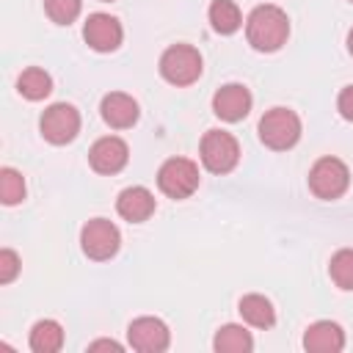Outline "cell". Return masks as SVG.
I'll list each match as a JSON object with an SVG mask.
<instances>
[{"label":"cell","mask_w":353,"mask_h":353,"mask_svg":"<svg viewBox=\"0 0 353 353\" xmlns=\"http://www.w3.org/2000/svg\"><path fill=\"white\" fill-rule=\"evenodd\" d=\"M290 36V19L279 6H256L245 19V39L259 52H276Z\"/></svg>","instance_id":"cell-1"},{"label":"cell","mask_w":353,"mask_h":353,"mask_svg":"<svg viewBox=\"0 0 353 353\" xmlns=\"http://www.w3.org/2000/svg\"><path fill=\"white\" fill-rule=\"evenodd\" d=\"M301 138V119L295 116V110L290 108H270L262 119H259V141L268 149L284 152L292 149Z\"/></svg>","instance_id":"cell-2"},{"label":"cell","mask_w":353,"mask_h":353,"mask_svg":"<svg viewBox=\"0 0 353 353\" xmlns=\"http://www.w3.org/2000/svg\"><path fill=\"white\" fill-rule=\"evenodd\" d=\"M160 74L171 85H190L201 77V55L190 44H171L160 55Z\"/></svg>","instance_id":"cell-3"},{"label":"cell","mask_w":353,"mask_h":353,"mask_svg":"<svg viewBox=\"0 0 353 353\" xmlns=\"http://www.w3.org/2000/svg\"><path fill=\"white\" fill-rule=\"evenodd\" d=\"M350 185V171L339 157H320L309 171V190L323 199L334 201L339 199Z\"/></svg>","instance_id":"cell-4"},{"label":"cell","mask_w":353,"mask_h":353,"mask_svg":"<svg viewBox=\"0 0 353 353\" xmlns=\"http://www.w3.org/2000/svg\"><path fill=\"white\" fill-rule=\"evenodd\" d=\"M201 163L212 174H229L240 163V143L226 130H210L201 138Z\"/></svg>","instance_id":"cell-5"},{"label":"cell","mask_w":353,"mask_h":353,"mask_svg":"<svg viewBox=\"0 0 353 353\" xmlns=\"http://www.w3.org/2000/svg\"><path fill=\"white\" fill-rule=\"evenodd\" d=\"M119 245H121V234H119L116 223H110L108 218H91L80 229V248L94 262L113 259Z\"/></svg>","instance_id":"cell-6"},{"label":"cell","mask_w":353,"mask_h":353,"mask_svg":"<svg viewBox=\"0 0 353 353\" xmlns=\"http://www.w3.org/2000/svg\"><path fill=\"white\" fill-rule=\"evenodd\" d=\"M157 188L168 199H188L199 188V165L188 157H168L157 171Z\"/></svg>","instance_id":"cell-7"},{"label":"cell","mask_w":353,"mask_h":353,"mask_svg":"<svg viewBox=\"0 0 353 353\" xmlns=\"http://www.w3.org/2000/svg\"><path fill=\"white\" fill-rule=\"evenodd\" d=\"M39 130H41L44 141H50L55 146H63V143L74 141V135L80 132V113L69 102H55L41 113Z\"/></svg>","instance_id":"cell-8"},{"label":"cell","mask_w":353,"mask_h":353,"mask_svg":"<svg viewBox=\"0 0 353 353\" xmlns=\"http://www.w3.org/2000/svg\"><path fill=\"white\" fill-rule=\"evenodd\" d=\"M127 342L132 350L141 353H163L171 342L168 325L157 317H138L127 325Z\"/></svg>","instance_id":"cell-9"},{"label":"cell","mask_w":353,"mask_h":353,"mask_svg":"<svg viewBox=\"0 0 353 353\" xmlns=\"http://www.w3.org/2000/svg\"><path fill=\"white\" fill-rule=\"evenodd\" d=\"M83 39H85V44H88L91 50H97V52H113V50L121 44L124 30H121V25H119L116 17L99 11V14H91V17L85 19V25H83Z\"/></svg>","instance_id":"cell-10"},{"label":"cell","mask_w":353,"mask_h":353,"mask_svg":"<svg viewBox=\"0 0 353 353\" xmlns=\"http://www.w3.org/2000/svg\"><path fill=\"white\" fill-rule=\"evenodd\" d=\"M251 110V91L243 83H226L212 94V113L221 121H240Z\"/></svg>","instance_id":"cell-11"},{"label":"cell","mask_w":353,"mask_h":353,"mask_svg":"<svg viewBox=\"0 0 353 353\" xmlns=\"http://www.w3.org/2000/svg\"><path fill=\"white\" fill-rule=\"evenodd\" d=\"M127 160H130V149H127V143H124L121 138H116V135L99 138V141L91 146V152H88V163H91V168H94L97 174H119V171L127 165Z\"/></svg>","instance_id":"cell-12"},{"label":"cell","mask_w":353,"mask_h":353,"mask_svg":"<svg viewBox=\"0 0 353 353\" xmlns=\"http://www.w3.org/2000/svg\"><path fill=\"white\" fill-rule=\"evenodd\" d=\"M99 113H102V121L113 130H127L138 121V102L130 97V94H121V91H110L102 97L99 102Z\"/></svg>","instance_id":"cell-13"},{"label":"cell","mask_w":353,"mask_h":353,"mask_svg":"<svg viewBox=\"0 0 353 353\" xmlns=\"http://www.w3.org/2000/svg\"><path fill=\"white\" fill-rule=\"evenodd\" d=\"M303 347L309 353H339L345 347V331L334 320H317L306 328Z\"/></svg>","instance_id":"cell-14"},{"label":"cell","mask_w":353,"mask_h":353,"mask_svg":"<svg viewBox=\"0 0 353 353\" xmlns=\"http://www.w3.org/2000/svg\"><path fill=\"white\" fill-rule=\"evenodd\" d=\"M116 212L130 221V223H143L152 212H154V196L152 190H146L143 185H132V188H124L116 199Z\"/></svg>","instance_id":"cell-15"},{"label":"cell","mask_w":353,"mask_h":353,"mask_svg":"<svg viewBox=\"0 0 353 353\" xmlns=\"http://www.w3.org/2000/svg\"><path fill=\"white\" fill-rule=\"evenodd\" d=\"M237 312H240V317H243L248 325H254V328H270V325L276 323V309H273V303H270L265 295H256V292L243 295L240 303H237Z\"/></svg>","instance_id":"cell-16"},{"label":"cell","mask_w":353,"mask_h":353,"mask_svg":"<svg viewBox=\"0 0 353 353\" xmlns=\"http://www.w3.org/2000/svg\"><path fill=\"white\" fill-rule=\"evenodd\" d=\"M28 342L33 353H58L63 347V328L55 320H39L33 323Z\"/></svg>","instance_id":"cell-17"},{"label":"cell","mask_w":353,"mask_h":353,"mask_svg":"<svg viewBox=\"0 0 353 353\" xmlns=\"http://www.w3.org/2000/svg\"><path fill=\"white\" fill-rule=\"evenodd\" d=\"M210 25L221 36H232L243 25V14L234 0H212L210 6Z\"/></svg>","instance_id":"cell-18"},{"label":"cell","mask_w":353,"mask_h":353,"mask_svg":"<svg viewBox=\"0 0 353 353\" xmlns=\"http://www.w3.org/2000/svg\"><path fill=\"white\" fill-rule=\"evenodd\" d=\"M212 347L218 353H248L254 347V339H251V334L243 325L229 323V325L218 328V334L212 339Z\"/></svg>","instance_id":"cell-19"},{"label":"cell","mask_w":353,"mask_h":353,"mask_svg":"<svg viewBox=\"0 0 353 353\" xmlns=\"http://www.w3.org/2000/svg\"><path fill=\"white\" fill-rule=\"evenodd\" d=\"M17 88H19V94H22L25 99H30V102H39V99L50 97V91H52V77H50L44 69H39V66H30V69H25V72L19 74V80H17Z\"/></svg>","instance_id":"cell-20"},{"label":"cell","mask_w":353,"mask_h":353,"mask_svg":"<svg viewBox=\"0 0 353 353\" xmlns=\"http://www.w3.org/2000/svg\"><path fill=\"white\" fill-rule=\"evenodd\" d=\"M328 276L339 290H353V248H342L331 256Z\"/></svg>","instance_id":"cell-21"},{"label":"cell","mask_w":353,"mask_h":353,"mask_svg":"<svg viewBox=\"0 0 353 353\" xmlns=\"http://www.w3.org/2000/svg\"><path fill=\"white\" fill-rule=\"evenodd\" d=\"M0 199L8 207H14L25 199V179L17 168H3L0 171Z\"/></svg>","instance_id":"cell-22"},{"label":"cell","mask_w":353,"mask_h":353,"mask_svg":"<svg viewBox=\"0 0 353 353\" xmlns=\"http://www.w3.org/2000/svg\"><path fill=\"white\" fill-rule=\"evenodd\" d=\"M83 0H44V11L55 25H72L80 17Z\"/></svg>","instance_id":"cell-23"},{"label":"cell","mask_w":353,"mask_h":353,"mask_svg":"<svg viewBox=\"0 0 353 353\" xmlns=\"http://www.w3.org/2000/svg\"><path fill=\"white\" fill-rule=\"evenodd\" d=\"M19 268H22V262H19L17 251L3 248L0 251V284H11L17 279V273H19Z\"/></svg>","instance_id":"cell-24"},{"label":"cell","mask_w":353,"mask_h":353,"mask_svg":"<svg viewBox=\"0 0 353 353\" xmlns=\"http://www.w3.org/2000/svg\"><path fill=\"white\" fill-rule=\"evenodd\" d=\"M336 110H339L342 119L353 121V85H345V88L339 91V97H336Z\"/></svg>","instance_id":"cell-25"},{"label":"cell","mask_w":353,"mask_h":353,"mask_svg":"<svg viewBox=\"0 0 353 353\" xmlns=\"http://www.w3.org/2000/svg\"><path fill=\"white\" fill-rule=\"evenodd\" d=\"M121 350V345L119 342H113V339H99V342H91L88 345V350Z\"/></svg>","instance_id":"cell-26"},{"label":"cell","mask_w":353,"mask_h":353,"mask_svg":"<svg viewBox=\"0 0 353 353\" xmlns=\"http://www.w3.org/2000/svg\"><path fill=\"white\" fill-rule=\"evenodd\" d=\"M347 52L353 55V28H350V33H347Z\"/></svg>","instance_id":"cell-27"},{"label":"cell","mask_w":353,"mask_h":353,"mask_svg":"<svg viewBox=\"0 0 353 353\" xmlns=\"http://www.w3.org/2000/svg\"><path fill=\"white\" fill-rule=\"evenodd\" d=\"M102 3H113V0H102Z\"/></svg>","instance_id":"cell-28"},{"label":"cell","mask_w":353,"mask_h":353,"mask_svg":"<svg viewBox=\"0 0 353 353\" xmlns=\"http://www.w3.org/2000/svg\"><path fill=\"white\" fill-rule=\"evenodd\" d=\"M350 3H353V0H350Z\"/></svg>","instance_id":"cell-29"}]
</instances>
